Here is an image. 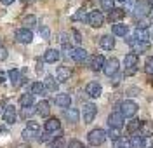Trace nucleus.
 <instances>
[{"label": "nucleus", "mask_w": 153, "mask_h": 148, "mask_svg": "<svg viewBox=\"0 0 153 148\" xmlns=\"http://www.w3.org/2000/svg\"><path fill=\"white\" fill-rule=\"evenodd\" d=\"M23 139H37L40 138V126L33 120H28V124L25 126L23 132H21Z\"/></svg>", "instance_id": "nucleus-1"}, {"label": "nucleus", "mask_w": 153, "mask_h": 148, "mask_svg": "<svg viewBox=\"0 0 153 148\" xmlns=\"http://www.w3.org/2000/svg\"><path fill=\"white\" fill-rule=\"evenodd\" d=\"M106 139V131H103V129H92L89 134H87V141L92 145V147H99V145H103Z\"/></svg>", "instance_id": "nucleus-2"}, {"label": "nucleus", "mask_w": 153, "mask_h": 148, "mask_svg": "<svg viewBox=\"0 0 153 148\" xmlns=\"http://www.w3.org/2000/svg\"><path fill=\"white\" fill-rule=\"evenodd\" d=\"M150 10H152V5H150L148 2H144V0H139V2L134 5L132 16L136 18V19H139V18H144V16H148V14H150Z\"/></svg>", "instance_id": "nucleus-3"}, {"label": "nucleus", "mask_w": 153, "mask_h": 148, "mask_svg": "<svg viewBox=\"0 0 153 148\" xmlns=\"http://www.w3.org/2000/svg\"><path fill=\"white\" fill-rule=\"evenodd\" d=\"M96 115H97V106H96L94 103H85L84 108H82V118H84V122L91 124L96 118Z\"/></svg>", "instance_id": "nucleus-4"}, {"label": "nucleus", "mask_w": 153, "mask_h": 148, "mask_svg": "<svg viewBox=\"0 0 153 148\" xmlns=\"http://www.w3.org/2000/svg\"><path fill=\"white\" fill-rule=\"evenodd\" d=\"M127 40V44H129V47L132 49L134 54H139V52H146V51L150 49V44L148 42H141V40L134 39V37H129Z\"/></svg>", "instance_id": "nucleus-5"}, {"label": "nucleus", "mask_w": 153, "mask_h": 148, "mask_svg": "<svg viewBox=\"0 0 153 148\" xmlns=\"http://www.w3.org/2000/svg\"><path fill=\"white\" fill-rule=\"evenodd\" d=\"M87 23L92 26V28H101L105 25V16L101 10H92L87 14Z\"/></svg>", "instance_id": "nucleus-6"}, {"label": "nucleus", "mask_w": 153, "mask_h": 148, "mask_svg": "<svg viewBox=\"0 0 153 148\" xmlns=\"http://www.w3.org/2000/svg\"><path fill=\"white\" fill-rule=\"evenodd\" d=\"M136 112H137V105L131 101V99H125L120 103V113L124 115V117H134L136 115Z\"/></svg>", "instance_id": "nucleus-7"}, {"label": "nucleus", "mask_w": 153, "mask_h": 148, "mask_svg": "<svg viewBox=\"0 0 153 148\" xmlns=\"http://www.w3.org/2000/svg\"><path fill=\"white\" fill-rule=\"evenodd\" d=\"M118 68H120V63L117 58H110L105 61V66H103V71H105L108 77H113L118 73Z\"/></svg>", "instance_id": "nucleus-8"}, {"label": "nucleus", "mask_w": 153, "mask_h": 148, "mask_svg": "<svg viewBox=\"0 0 153 148\" xmlns=\"http://www.w3.org/2000/svg\"><path fill=\"white\" fill-rule=\"evenodd\" d=\"M124 65H125V73L127 75H132L134 71H136V65H137V54H134V52L125 54Z\"/></svg>", "instance_id": "nucleus-9"}, {"label": "nucleus", "mask_w": 153, "mask_h": 148, "mask_svg": "<svg viewBox=\"0 0 153 148\" xmlns=\"http://www.w3.org/2000/svg\"><path fill=\"white\" fill-rule=\"evenodd\" d=\"M16 40L19 44H31L33 42V31L28 28H19L16 31Z\"/></svg>", "instance_id": "nucleus-10"}, {"label": "nucleus", "mask_w": 153, "mask_h": 148, "mask_svg": "<svg viewBox=\"0 0 153 148\" xmlns=\"http://www.w3.org/2000/svg\"><path fill=\"white\" fill-rule=\"evenodd\" d=\"M124 115L120 113V110H117V112H113V113H110V117H108V126L113 129H120L122 126H124Z\"/></svg>", "instance_id": "nucleus-11"}, {"label": "nucleus", "mask_w": 153, "mask_h": 148, "mask_svg": "<svg viewBox=\"0 0 153 148\" xmlns=\"http://www.w3.org/2000/svg\"><path fill=\"white\" fill-rule=\"evenodd\" d=\"M85 92L89 98H99L101 96V92H103V87H101V84L99 82H89L85 86Z\"/></svg>", "instance_id": "nucleus-12"}, {"label": "nucleus", "mask_w": 153, "mask_h": 148, "mask_svg": "<svg viewBox=\"0 0 153 148\" xmlns=\"http://www.w3.org/2000/svg\"><path fill=\"white\" fill-rule=\"evenodd\" d=\"M4 120L7 124H16V118H18V112H16V106L14 105H5V110H4Z\"/></svg>", "instance_id": "nucleus-13"}, {"label": "nucleus", "mask_w": 153, "mask_h": 148, "mask_svg": "<svg viewBox=\"0 0 153 148\" xmlns=\"http://www.w3.org/2000/svg\"><path fill=\"white\" fill-rule=\"evenodd\" d=\"M105 56L103 54H94V56H91V61H89V66L91 70H94V71H99V70H103L105 66Z\"/></svg>", "instance_id": "nucleus-14"}, {"label": "nucleus", "mask_w": 153, "mask_h": 148, "mask_svg": "<svg viewBox=\"0 0 153 148\" xmlns=\"http://www.w3.org/2000/svg\"><path fill=\"white\" fill-rule=\"evenodd\" d=\"M44 129H45V132H57L59 129H61V122H59V118L56 117H51L45 120V124H44Z\"/></svg>", "instance_id": "nucleus-15"}, {"label": "nucleus", "mask_w": 153, "mask_h": 148, "mask_svg": "<svg viewBox=\"0 0 153 148\" xmlns=\"http://www.w3.org/2000/svg\"><path fill=\"white\" fill-rule=\"evenodd\" d=\"M56 105L59 108H70V105H71V96L66 94V92H59L56 96Z\"/></svg>", "instance_id": "nucleus-16"}, {"label": "nucleus", "mask_w": 153, "mask_h": 148, "mask_svg": "<svg viewBox=\"0 0 153 148\" xmlns=\"http://www.w3.org/2000/svg\"><path fill=\"white\" fill-rule=\"evenodd\" d=\"M70 77H71V70L68 66H57V70H56L57 82H66V80H70Z\"/></svg>", "instance_id": "nucleus-17"}, {"label": "nucleus", "mask_w": 153, "mask_h": 148, "mask_svg": "<svg viewBox=\"0 0 153 148\" xmlns=\"http://www.w3.org/2000/svg\"><path fill=\"white\" fill-rule=\"evenodd\" d=\"M129 145L131 148H146V138L141 134H132L129 139Z\"/></svg>", "instance_id": "nucleus-18"}, {"label": "nucleus", "mask_w": 153, "mask_h": 148, "mask_svg": "<svg viewBox=\"0 0 153 148\" xmlns=\"http://www.w3.org/2000/svg\"><path fill=\"white\" fill-rule=\"evenodd\" d=\"M99 45H101V49H105V51H111L115 47L113 35H103V37L99 39Z\"/></svg>", "instance_id": "nucleus-19"}, {"label": "nucleus", "mask_w": 153, "mask_h": 148, "mask_svg": "<svg viewBox=\"0 0 153 148\" xmlns=\"http://www.w3.org/2000/svg\"><path fill=\"white\" fill-rule=\"evenodd\" d=\"M71 59L75 63H84L87 59V51L82 49V47H75V49L71 51Z\"/></svg>", "instance_id": "nucleus-20"}, {"label": "nucleus", "mask_w": 153, "mask_h": 148, "mask_svg": "<svg viewBox=\"0 0 153 148\" xmlns=\"http://www.w3.org/2000/svg\"><path fill=\"white\" fill-rule=\"evenodd\" d=\"M44 86H45V91H49V92H56L57 87H59V82L56 80V77L47 75L45 80H44Z\"/></svg>", "instance_id": "nucleus-21"}, {"label": "nucleus", "mask_w": 153, "mask_h": 148, "mask_svg": "<svg viewBox=\"0 0 153 148\" xmlns=\"http://www.w3.org/2000/svg\"><path fill=\"white\" fill-rule=\"evenodd\" d=\"M59 51L57 49H47L45 52H44V61L45 63H56L57 59H59Z\"/></svg>", "instance_id": "nucleus-22"}, {"label": "nucleus", "mask_w": 153, "mask_h": 148, "mask_svg": "<svg viewBox=\"0 0 153 148\" xmlns=\"http://www.w3.org/2000/svg\"><path fill=\"white\" fill-rule=\"evenodd\" d=\"M65 117H66L68 122L75 124V122H78V118H80V112L76 108H66L65 110Z\"/></svg>", "instance_id": "nucleus-23"}, {"label": "nucleus", "mask_w": 153, "mask_h": 148, "mask_svg": "<svg viewBox=\"0 0 153 148\" xmlns=\"http://www.w3.org/2000/svg\"><path fill=\"white\" fill-rule=\"evenodd\" d=\"M111 31H113V35H117V37H125L127 31H129V28H127V25L115 23V25H111Z\"/></svg>", "instance_id": "nucleus-24"}, {"label": "nucleus", "mask_w": 153, "mask_h": 148, "mask_svg": "<svg viewBox=\"0 0 153 148\" xmlns=\"http://www.w3.org/2000/svg\"><path fill=\"white\" fill-rule=\"evenodd\" d=\"M35 108H37V113L40 115V117H47L49 112H51V105H49V101L44 99V101H40V103H38Z\"/></svg>", "instance_id": "nucleus-25"}, {"label": "nucleus", "mask_w": 153, "mask_h": 148, "mask_svg": "<svg viewBox=\"0 0 153 148\" xmlns=\"http://www.w3.org/2000/svg\"><path fill=\"white\" fill-rule=\"evenodd\" d=\"M33 96H44L47 91H45V86H44V82H33L31 84V91H30Z\"/></svg>", "instance_id": "nucleus-26"}, {"label": "nucleus", "mask_w": 153, "mask_h": 148, "mask_svg": "<svg viewBox=\"0 0 153 148\" xmlns=\"http://www.w3.org/2000/svg\"><path fill=\"white\" fill-rule=\"evenodd\" d=\"M139 131H141L139 134H141V136H144V138H150V136H153V122H148V120H146V122H143V124H141V127H139Z\"/></svg>", "instance_id": "nucleus-27"}, {"label": "nucleus", "mask_w": 153, "mask_h": 148, "mask_svg": "<svg viewBox=\"0 0 153 148\" xmlns=\"http://www.w3.org/2000/svg\"><path fill=\"white\" fill-rule=\"evenodd\" d=\"M19 105H21V108L33 106V94H31V92H28V94H23V96L19 98Z\"/></svg>", "instance_id": "nucleus-28"}, {"label": "nucleus", "mask_w": 153, "mask_h": 148, "mask_svg": "<svg viewBox=\"0 0 153 148\" xmlns=\"http://www.w3.org/2000/svg\"><path fill=\"white\" fill-rule=\"evenodd\" d=\"M125 16V10L124 9H113L111 12H110V16H108V19L111 21V23H117V21H120L122 18Z\"/></svg>", "instance_id": "nucleus-29"}, {"label": "nucleus", "mask_w": 153, "mask_h": 148, "mask_svg": "<svg viewBox=\"0 0 153 148\" xmlns=\"http://www.w3.org/2000/svg\"><path fill=\"white\" fill-rule=\"evenodd\" d=\"M134 39L141 40V42H148V31H146V28H136Z\"/></svg>", "instance_id": "nucleus-30"}, {"label": "nucleus", "mask_w": 153, "mask_h": 148, "mask_svg": "<svg viewBox=\"0 0 153 148\" xmlns=\"http://www.w3.org/2000/svg\"><path fill=\"white\" fill-rule=\"evenodd\" d=\"M23 25H25V26H23V28H31V26H35V25H37V18H35V16H33V14H28V16H25V18H23Z\"/></svg>", "instance_id": "nucleus-31"}, {"label": "nucleus", "mask_w": 153, "mask_h": 148, "mask_svg": "<svg viewBox=\"0 0 153 148\" xmlns=\"http://www.w3.org/2000/svg\"><path fill=\"white\" fill-rule=\"evenodd\" d=\"M139 127H141V120H137V118H134V120H131V122L127 124V131H129V132H136Z\"/></svg>", "instance_id": "nucleus-32"}, {"label": "nucleus", "mask_w": 153, "mask_h": 148, "mask_svg": "<svg viewBox=\"0 0 153 148\" xmlns=\"http://www.w3.org/2000/svg\"><path fill=\"white\" fill-rule=\"evenodd\" d=\"M9 80L14 84V86H19V80H21V77H19V71L16 68L9 71Z\"/></svg>", "instance_id": "nucleus-33"}, {"label": "nucleus", "mask_w": 153, "mask_h": 148, "mask_svg": "<svg viewBox=\"0 0 153 148\" xmlns=\"http://www.w3.org/2000/svg\"><path fill=\"white\" fill-rule=\"evenodd\" d=\"M99 4H101V9L103 10H110L111 12L115 9V0H101Z\"/></svg>", "instance_id": "nucleus-34"}, {"label": "nucleus", "mask_w": 153, "mask_h": 148, "mask_svg": "<svg viewBox=\"0 0 153 148\" xmlns=\"http://www.w3.org/2000/svg\"><path fill=\"white\" fill-rule=\"evenodd\" d=\"M106 136L111 139V141H118V139H120V129H113L111 127L108 132H106Z\"/></svg>", "instance_id": "nucleus-35"}, {"label": "nucleus", "mask_w": 153, "mask_h": 148, "mask_svg": "<svg viewBox=\"0 0 153 148\" xmlns=\"http://www.w3.org/2000/svg\"><path fill=\"white\" fill-rule=\"evenodd\" d=\"M33 113H37V108H35V106H28V108L21 110V117L23 118H30Z\"/></svg>", "instance_id": "nucleus-36"}, {"label": "nucleus", "mask_w": 153, "mask_h": 148, "mask_svg": "<svg viewBox=\"0 0 153 148\" xmlns=\"http://www.w3.org/2000/svg\"><path fill=\"white\" fill-rule=\"evenodd\" d=\"M73 21H87V14L84 9L76 10L75 14H73Z\"/></svg>", "instance_id": "nucleus-37"}, {"label": "nucleus", "mask_w": 153, "mask_h": 148, "mask_svg": "<svg viewBox=\"0 0 153 148\" xmlns=\"http://www.w3.org/2000/svg\"><path fill=\"white\" fill-rule=\"evenodd\" d=\"M144 70H146V73H150V75L153 73V56L146 59V63H144Z\"/></svg>", "instance_id": "nucleus-38"}, {"label": "nucleus", "mask_w": 153, "mask_h": 148, "mask_svg": "<svg viewBox=\"0 0 153 148\" xmlns=\"http://www.w3.org/2000/svg\"><path fill=\"white\" fill-rule=\"evenodd\" d=\"M68 148H84V143L78 141V139H71V141L68 143Z\"/></svg>", "instance_id": "nucleus-39"}, {"label": "nucleus", "mask_w": 153, "mask_h": 148, "mask_svg": "<svg viewBox=\"0 0 153 148\" xmlns=\"http://www.w3.org/2000/svg\"><path fill=\"white\" fill-rule=\"evenodd\" d=\"M38 31H40V35H42L45 40H49V37H51V31H49L47 26H40V28H38Z\"/></svg>", "instance_id": "nucleus-40"}, {"label": "nucleus", "mask_w": 153, "mask_h": 148, "mask_svg": "<svg viewBox=\"0 0 153 148\" xmlns=\"http://www.w3.org/2000/svg\"><path fill=\"white\" fill-rule=\"evenodd\" d=\"M71 35H73V40H75L76 44H80V42H82V35H80L76 30H71Z\"/></svg>", "instance_id": "nucleus-41"}, {"label": "nucleus", "mask_w": 153, "mask_h": 148, "mask_svg": "<svg viewBox=\"0 0 153 148\" xmlns=\"http://www.w3.org/2000/svg\"><path fill=\"white\" fill-rule=\"evenodd\" d=\"M4 59H7V49L0 45V61H4Z\"/></svg>", "instance_id": "nucleus-42"}, {"label": "nucleus", "mask_w": 153, "mask_h": 148, "mask_svg": "<svg viewBox=\"0 0 153 148\" xmlns=\"http://www.w3.org/2000/svg\"><path fill=\"white\" fill-rule=\"evenodd\" d=\"M4 110H5V103H4V101H0V117L4 115Z\"/></svg>", "instance_id": "nucleus-43"}, {"label": "nucleus", "mask_w": 153, "mask_h": 148, "mask_svg": "<svg viewBox=\"0 0 153 148\" xmlns=\"http://www.w3.org/2000/svg\"><path fill=\"white\" fill-rule=\"evenodd\" d=\"M16 0H0V4H4V5H10V4H14Z\"/></svg>", "instance_id": "nucleus-44"}, {"label": "nucleus", "mask_w": 153, "mask_h": 148, "mask_svg": "<svg viewBox=\"0 0 153 148\" xmlns=\"http://www.w3.org/2000/svg\"><path fill=\"white\" fill-rule=\"evenodd\" d=\"M51 148H65V145H63V143L59 141V143H54V145H52Z\"/></svg>", "instance_id": "nucleus-45"}, {"label": "nucleus", "mask_w": 153, "mask_h": 148, "mask_svg": "<svg viewBox=\"0 0 153 148\" xmlns=\"http://www.w3.org/2000/svg\"><path fill=\"white\" fill-rule=\"evenodd\" d=\"M4 82H5V79H4V77L0 75V84H4Z\"/></svg>", "instance_id": "nucleus-46"}, {"label": "nucleus", "mask_w": 153, "mask_h": 148, "mask_svg": "<svg viewBox=\"0 0 153 148\" xmlns=\"http://www.w3.org/2000/svg\"><path fill=\"white\" fill-rule=\"evenodd\" d=\"M16 148H28V147H26V145H25V147H23V145H18Z\"/></svg>", "instance_id": "nucleus-47"}, {"label": "nucleus", "mask_w": 153, "mask_h": 148, "mask_svg": "<svg viewBox=\"0 0 153 148\" xmlns=\"http://www.w3.org/2000/svg\"><path fill=\"white\" fill-rule=\"evenodd\" d=\"M21 2H23V4H25V2H30V0H21Z\"/></svg>", "instance_id": "nucleus-48"}, {"label": "nucleus", "mask_w": 153, "mask_h": 148, "mask_svg": "<svg viewBox=\"0 0 153 148\" xmlns=\"http://www.w3.org/2000/svg\"><path fill=\"white\" fill-rule=\"evenodd\" d=\"M118 2H125V0H118Z\"/></svg>", "instance_id": "nucleus-49"}, {"label": "nucleus", "mask_w": 153, "mask_h": 148, "mask_svg": "<svg viewBox=\"0 0 153 148\" xmlns=\"http://www.w3.org/2000/svg\"><path fill=\"white\" fill-rule=\"evenodd\" d=\"M152 37H153V33H152Z\"/></svg>", "instance_id": "nucleus-50"}, {"label": "nucleus", "mask_w": 153, "mask_h": 148, "mask_svg": "<svg viewBox=\"0 0 153 148\" xmlns=\"http://www.w3.org/2000/svg\"><path fill=\"white\" fill-rule=\"evenodd\" d=\"M152 2H153V0H152Z\"/></svg>", "instance_id": "nucleus-51"}, {"label": "nucleus", "mask_w": 153, "mask_h": 148, "mask_svg": "<svg viewBox=\"0 0 153 148\" xmlns=\"http://www.w3.org/2000/svg\"><path fill=\"white\" fill-rule=\"evenodd\" d=\"M152 148H153V147H152Z\"/></svg>", "instance_id": "nucleus-52"}]
</instances>
